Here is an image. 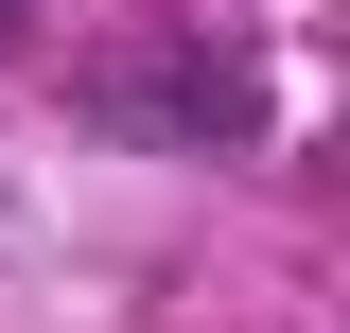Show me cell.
Segmentation results:
<instances>
[{"instance_id": "1", "label": "cell", "mask_w": 350, "mask_h": 333, "mask_svg": "<svg viewBox=\"0 0 350 333\" xmlns=\"http://www.w3.org/2000/svg\"><path fill=\"white\" fill-rule=\"evenodd\" d=\"M105 123H158V140H262V88L228 71V53H123V71H105Z\"/></svg>"}, {"instance_id": "2", "label": "cell", "mask_w": 350, "mask_h": 333, "mask_svg": "<svg viewBox=\"0 0 350 333\" xmlns=\"http://www.w3.org/2000/svg\"><path fill=\"white\" fill-rule=\"evenodd\" d=\"M0 53H18V0H0Z\"/></svg>"}]
</instances>
